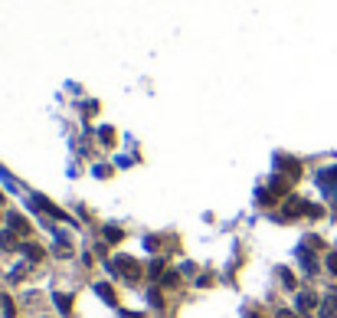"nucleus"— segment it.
<instances>
[{
	"instance_id": "3",
	"label": "nucleus",
	"mask_w": 337,
	"mask_h": 318,
	"mask_svg": "<svg viewBox=\"0 0 337 318\" xmlns=\"http://www.w3.org/2000/svg\"><path fill=\"white\" fill-rule=\"evenodd\" d=\"M105 240H108V243H121V240H125L121 226H105Z\"/></svg>"
},
{
	"instance_id": "11",
	"label": "nucleus",
	"mask_w": 337,
	"mask_h": 318,
	"mask_svg": "<svg viewBox=\"0 0 337 318\" xmlns=\"http://www.w3.org/2000/svg\"><path fill=\"white\" fill-rule=\"evenodd\" d=\"M327 269H331L334 276H337V253H331V256H327Z\"/></svg>"
},
{
	"instance_id": "6",
	"label": "nucleus",
	"mask_w": 337,
	"mask_h": 318,
	"mask_svg": "<svg viewBox=\"0 0 337 318\" xmlns=\"http://www.w3.org/2000/svg\"><path fill=\"white\" fill-rule=\"evenodd\" d=\"M23 253L30 256V262H40V259H43V250H40V246H30V243H26V246H23Z\"/></svg>"
},
{
	"instance_id": "4",
	"label": "nucleus",
	"mask_w": 337,
	"mask_h": 318,
	"mask_svg": "<svg viewBox=\"0 0 337 318\" xmlns=\"http://www.w3.org/2000/svg\"><path fill=\"white\" fill-rule=\"evenodd\" d=\"M0 308H4V318H16V308H13V298L0 295Z\"/></svg>"
},
{
	"instance_id": "9",
	"label": "nucleus",
	"mask_w": 337,
	"mask_h": 318,
	"mask_svg": "<svg viewBox=\"0 0 337 318\" xmlns=\"http://www.w3.org/2000/svg\"><path fill=\"white\" fill-rule=\"evenodd\" d=\"M177 282H180V279H177V272H167V276L161 279V286H167V289H174V286H177Z\"/></svg>"
},
{
	"instance_id": "13",
	"label": "nucleus",
	"mask_w": 337,
	"mask_h": 318,
	"mask_svg": "<svg viewBox=\"0 0 337 318\" xmlns=\"http://www.w3.org/2000/svg\"><path fill=\"white\" fill-rule=\"evenodd\" d=\"M278 318H298V315H291L288 308H282V312H278Z\"/></svg>"
},
{
	"instance_id": "14",
	"label": "nucleus",
	"mask_w": 337,
	"mask_h": 318,
	"mask_svg": "<svg viewBox=\"0 0 337 318\" xmlns=\"http://www.w3.org/2000/svg\"><path fill=\"white\" fill-rule=\"evenodd\" d=\"M125 318H144V315H135V312H125Z\"/></svg>"
},
{
	"instance_id": "8",
	"label": "nucleus",
	"mask_w": 337,
	"mask_h": 318,
	"mask_svg": "<svg viewBox=\"0 0 337 318\" xmlns=\"http://www.w3.org/2000/svg\"><path fill=\"white\" fill-rule=\"evenodd\" d=\"M278 279L285 282V289H295V276H291L288 269H278Z\"/></svg>"
},
{
	"instance_id": "10",
	"label": "nucleus",
	"mask_w": 337,
	"mask_h": 318,
	"mask_svg": "<svg viewBox=\"0 0 337 318\" xmlns=\"http://www.w3.org/2000/svg\"><path fill=\"white\" fill-rule=\"evenodd\" d=\"M99 295L105 298V302H115V292H111V289H108V286H105V282H102V286H99Z\"/></svg>"
},
{
	"instance_id": "12",
	"label": "nucleus",
	"mask_w": 337,
	"mask_h": 318,
	"mask_svg": "<svg viewBox=\"0 0 337 318\" xmlns=\"http://www.w3.org/2000/svg\"><path fill=\"white\" fill-rule=\"evenodd\" d=\"M0 246H7V250H10V246H16V243H13V236H7V233H0Z\"/></svg>"
},
{
	"instance_id": "2",
	"label": "nucleus",
	"mask_w": 337,
	"mask_h": 318,
	"mask_svg": "<svg viewBox=\"0 0 337 318\" xmlns=\"http://www.w3.org/2000/svg\"><path fill=\"white\" fill-rule=\"evenodd\" d=\"M7 223H10V226L16 229V233H23V236H26V233H30V223H26V220H23V217H16V214H10V217H7Z\"/></svg>"
},
{
	"instance_id": "1",
	"label": "nucleus",
	"mask_w": 337,
	"mask_h": 318,
	"mask_svg": "<svg viewBox=\"0 0 337 318\" xmlns=\"http://www.w3.org/2000/svg\"><path fill=\"white\" fill-rule=\"evenodd\" d=\"M111 269L118 272V276H125L128 282H138L141 279V266H138V259H131V256H118V259L111 262Z\"/></svg>"
},
{
	"instance_id": "5",
	"label": "nucleus",
	"mask_w": 337,
	"mask_h": 318,
	"mask_svg": "<svg viewBox=\"0 0 337 318\" xmlns=\"http://www.w3.org/2000/svg\"><path fill=\"white\" fill-rule=\"evenodd\" d=\"M56 305L63 308V315H72V295H56Z\"/></svg>"
},
{
	"instance_id": "15",
	"label": "nucleus",
	"mask_w": 337,
	"mask_h": 318,
	"mask_svg": "<svg viewBox=\"0 0 337 318\" xmlns=\"http://www.w3.org/2000/svg\"><path fill=\"white\" fill-rule=\"evenodd\" d=\"M252 318H259V315H252Z\"/></svg>"
},
{
	"instance_id": "7",
	"label": "nucleus",
	"mask_w": 337,
	"mask_h": 318,
	"mask_svg": "<svg viewBox=\"0 0 337 318\" xmlns=\"http://www.w3.org/2000/svg\"><path fill=\"white\" fill-rule=\"evenodd\" d=\"M298 305H301V308H305V312H308V308H314V305H317V298H314L311 292H305V295L298 298Z\"/></svg>"
}]
</instances>
